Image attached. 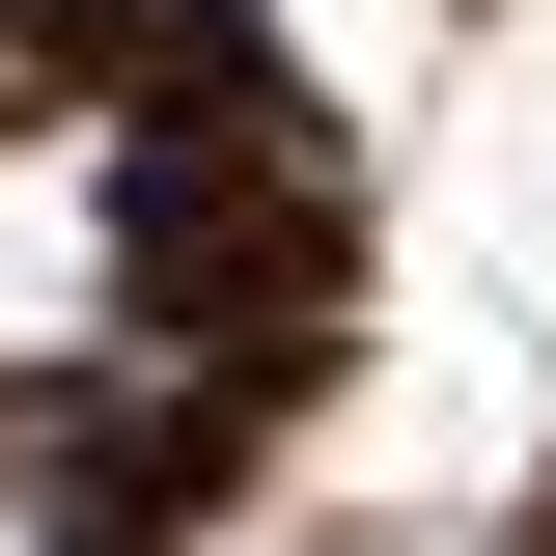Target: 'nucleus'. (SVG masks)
Here are the masks:
<instances>
[{
  "instance_id": "1",
  "label": "nucleus",
  "mask_w": 556,
  "mask_h": 556,
  "mask_svg": "<svg viewBox=\"0 0 556 556\" xmlns=\"http://www.w3.org/2000/svg\"><path fill=\"white\" fill-rule=\"evenodd\" d=\"M0 556H56V529H28V501H0Z\"/></svg>"
}]
</instances>
